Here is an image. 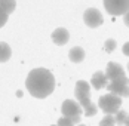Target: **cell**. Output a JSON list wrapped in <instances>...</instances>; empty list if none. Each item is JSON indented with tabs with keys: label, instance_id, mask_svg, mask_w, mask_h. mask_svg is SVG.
Wrapping results in <instances>:
<instances>
[{
	"label": "cell",
	"instance_id": "obj_1",
	"mask_svg": "<svg viewBox=\"0 0 129 126\" xmlns=\"http://www.w3.org/2000/svg\"><path fill=\"white\" fill-rule=\"evenodd\" d=\"M25 88L34 98H46L55 89V79L49 70L46 68H34L31 70L25 79Z\"/></svg>",
	"mask_w": 129,
	"mask_h": 126
},
{
	"label": "cell",
	"instance_id": "obj_2",
	"mask_svg": "<svg viewBox=\"0 0 129 126\" xmlns=\"http://www.w3.org/2000/svg\"><path fill=\"white\" fill-rule=\"evenodd\" d=\"M74 95L77 98V102L80 107L83 108L85 116H95L98 113V107L90 101V85L85 80H79L76 83V89H74Z\"/></svg>",
	"mask_w": 129,
	"mask_h": 126
},
{
	"label": "cell",
	"instance_id": "obj_3",
	"mask_svg": "<svg viewBox=\"0 0 129 126\" xmlns=\"http://www.w3.org/2000/svg\"><path fill=\"white\" fill-rule=\"evenodd\" d=\"M120 105H122V98L114 93H110V92L107 95L100 97V100H98V108H101L105 113V116L117 114L120 110Z\"/></svg>",
	"mask_w": 129,
	"mask_h": 126
},
{
	"label": "cell",
	"instance_id": "obj_4",
	"mask_svg": "<svg viewBox=\"0 0 129 126\" xmlns=\"http://www.w3.org/2000/svg\"><path fill=\"white\" fill-rule=\"evenodd\" d=\"M61 113H62V117L71 119L73 123L77 125V123H80V114L83 113V108L80 107L77 101L65 100L62 102V107H61Z\"/></svg>",
	"mask_w": 129,
	"mask_h": 126
},
{
	"label": "cell",
	"instance_id": "obj_5",
	"mask_svg": "<svg viewBox=\"0 0 129 126\" xmlns=\"http://www.w3.org/2000/svg\"><path fill=\"white\" fill-rule=\"evenodd\" d=\"M104 8L113 16L125 15L129 11V0H104Z\"/></svg>",
	"mask_w": 129,
	"mask_h": 126
},
{
	"label": "cell",
	"instance_id": "obj_6",
	"mask_svg": "<svg viewBox=\"0 0 129 126\" xmlns=\"http://www.w3.org/2000/svg\"><path fill=\"white\" fill-rule=\"evenodd\" d=\"M107 89L110 93H114L117 97H129V79L128 77H122L113 80L107 85Z\"/></svg>",
	"mask_w": 129,
	"mask_h": 126
},
{
	"label": "cell",
	"instance_id": "obj_7",
	"mask_svg": "<svg viewBox=\"0 0 129 126\" xmlns=\"http://www.w3.org/2000/svg\"><path fill=\"white\" fill-rule=\"evenodd\" d=\"M83 21H85V24L88 25L89 28H96V27H100L103 24L104 18H103V13L100 12L98 9L89 8L83 13Z\"/></svg>",
	"mask_w": 129,
	"mask_h": 126
},
{
	"label": "cell",
	"instance_id": "obj_8",
	"mask_svg": "<svg viewBox=\"0 0 129 126\" xmlns=\"http://www.w3.org/2000/svg\"><path fill=\"white\" fill-rule=\"evenodd\" d=\"M105 76L110 82L117 80V79H122V77H126L125 74V68L117 62H108L107 64V70H105Z\"/></svg>",
	"mask_w": 129,
	"mask_h": 126
},
{
	"label": "cell",
	"instance_id": "obj_9",
	"mask_svg": "<svg viewBox=\"0 0 129 126\" xmlns=\"http://www.w3.org/2000/svg\"><path fill=\"white\" fill-rule=\"evenodd\" d=\"M51 37H52V40H53L55 45L62 46V45H65V43L68 42L70 33H68V30H65L64 27H58L56 30H53V33H52Z\"/></svg>",
	"mask_w": 129,
	"mask_h": 126
},
{
	"label": "cell",
	"instance_id": "obj_10",
	"mask_svg": "<svg viewBox=\"0 0 129 126\" xmlns=\"http://www.w3.org/2000/svg\"><path fill=\"white\" fill-rule=\"evenodd\" d=\"M90 85L96 89V90H100V89H103V88H107V85H108V79H107L105 73H103V71H96V73H93L92 79H90Z\"/></svg>",
	"mask_w": 129,
	"mask_h": 126
},
{
	"label": "cell",
	"instance_id": "obj_11",
	"mask_svg": "<svg viewBox=\"0 0 129 126\" xmlns=\"http://www.w3.org/2000/svg\"><path fill=\"white\" fill-rule=\"evenodd\" d=\"M68 58H70V61L71 62H82L83 59H85V50L82 49L80 46H76V48H73V49H70L68 52Z\"/></svg>",
	"mask_w": 129,
	"mask_h": 126
},
{
	"label": "cell",
	"instance_id": "obj_12",
	"mask_svg": "<svg viewBox=\"0 0 129 126\" xmlns=\"http://www.w3.org/2000/svg\"><path fill=\"white\" fill-rule=\"evenodd\" d=\"M12 56V49L8 43L0 42V62H6L9 61V58Z\"/></svg>",
	"mask_w": 129,
	"mask_h": 126
},
{
	"label": "cell",
	"instance_id": "obj_13",
	"mask_svg": "<svg viewBox=\"0 0 129 126\" xmlns=\"http://www.w3.org/2000/svg\"><path fill=\"white\" fill-rule=\"evenodd\" d=\"M0 6L5 9L8 15H11L16 8V0H0Z\"/></svg>",
	"mask_w": 129,
	"mask_h": 126
},
{
	"label": "cell",
	"instance_id": "obj_14",
	"mask_svg": "<svg viewBox=\"0 0 129 126\" xmlns=\"http://www.w3.org/2000/svg\"><path fill=\"white\" fill-rule=\"evenodd\" d=\"M114 120H116L117 126H125L126 120H128V113L123 111V110H119V113L114 116Z\"/></svg>",
	"mask_w": 129,
	"mask_h": 126
},
{
	"label": "cell",
	"instance_id": "obj_15",
	"mask_svg": "<svg viewBox=\"0 0 129 126\" xmlns=\"http://www.w3.org/2000/svg\"><path fill=\"white\" fill-rule=\"evenodd\" d=\"M114 125H116L114 116H104L103 120L100 122V126H114Z\"/></svg>",
	"mask_w": 129,
	"mask_h": 126
},
{
	"label": "cell",
	"instance_id": "obj_16",
	"mask_svg": "<svg viewBox=\"0 0 129 126\" xmlns=\"http://www.w3.org/2000/svg\"><path fill=\"white\" fill-rule=\"evenodd\" d=\"M104 49H105V52H113V50L116 49V40H113V39H108L105 43H104Z\"/></svg>",
	"mask_w": 129,
	"mask_h": 126
},
{
	"label": "cell",
	"instance_id": "obj_17",
	"mask_svg": "<svg viewBox=\"0 0 129 126\" xmlns=\"http://www.w3.org/2000/svg\"><path fill=\"white\" fill-rule=\"evenodd\" d=\"M8 16H9V15L5 12V9H3V8L0 6V28H2L3 25L8 22Z\"/></svg>",
	"mask_w": 129,
	"mask_h": 126
},
{
	"label": "cell",
	"instance_id": "obj_18",
	"mask_svg": "<svg viewBox=\"0 0 129 126\" xmlns=\"http://www.w3.org/2000/svg\"><path fill=\"white\" fill-rule=\"evenodd\" d=\"M58 126H74V123H73V120L71 119H67V117H61L59 120H58V123H56Z\"/></svg>",
	"mask_w": 129,
	"mask_h": 126
},
{
	"label": "cell",
	"instance_id": "obj_19",
	"mask_svg": "<svg viewBox=\"0 0 129 126\" xmlns=\"http://www.w3.org/2000/svg\"><path fill=\"white\" fill-rule=\"evenodd\" d=\"M123 53H125L126 56H129V42L123 45Z\"/></svg>",
	"mask_w": 129,
	"mask_h": 126
},
{
	"label": "cell",
	"instance_id": "obj_20",
	"mask_svg": "<svg viewBox=\"0 0 129 126\" xmlns=\"http://www.w3.org/2000/svg\"><path fill=\"white\" fill-rule=\"evenodd\" d=\"M123 22H125V25H128L129 27V11L123 15Z\"/></svg>",
	"mask_w": 129,
	"mask_h": 126
},
{
	"label": "cell",
	"instance_id": "obj_21",
	"mask_svg": "<svg viewBox=\"0 0 129 126\" xmlns=\"http://www.w3.org/2000/svg\"><path fill=\"white\" fill-rule=\"evenodd\" d=\"M125 126H129V113H128V120H126V123H125Z\"/></svg>",
	"mask_w": 129,
	"mask_h": 126
},
{
	"label": "cell",
	"instance_id": "obj_22",
	"mask_svg": "<svg viewBox=\"0 0 129 126\" xmlns=\"http://www.w3.org/2000/svg\"><path fill=\"white\" fill-rule=\"evenodd\" d=\"M128 71H129V64H128Z\"/></svg>",
	"mask_w": 129,
	"mask_h": 126
},
{
	"label": "cell",
	"instance_id": "obj_23",
	"mask_svg": "<svg viewBox=\"0 0 129 126\" xmlns=\"http://www.w3.org/2000/svg\"><path fill=\"white\" fill-rule=\"evenodd\" d=\"M77 126H85V125H77Z\"/></svg>",
	"mask_w": 129,
	"mask_h": 126
},
{
	"label": "cell",
	"instance_id": "obj_24",
	"mask_svg": "<svg viewBox=\"0 0 129 126\" xmlns=\"http://www.w3.org/2000/svg\"><path fill=\"white\" fill-rule=\"evenodd\" d=\"M52 126H58V125H52Z\"/></svg>",
	"mask_w": 129,
	"mask_h": 126
}]
</instances>
